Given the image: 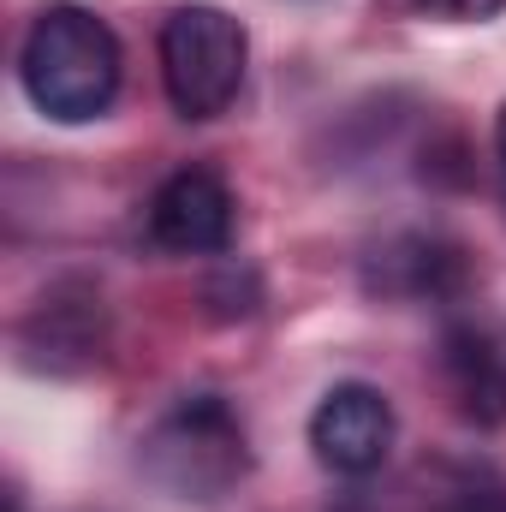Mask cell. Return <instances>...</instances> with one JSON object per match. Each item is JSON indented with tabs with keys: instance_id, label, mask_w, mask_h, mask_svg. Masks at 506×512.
<instances>
[{
	"instance_id": "52a82bcc",
	"label": "cell",
	"mask_w": 506,
	"mask_h": 512,
	"mask_svg": "<svg viewBox=\"0 0 506 512\" xmlns=\"http://www.w3.org/2000/svg\"><path fill=\"white\" fill-rule=\"evenodd\" d=\"M447 376H453V393H459L465 417L506 423V352H495L489 334L453 328L447 334Z\"/></svg>"
},
{
	"instance_id": "277c9868",
	"label": "cell",
	"mask_w": 506,
	"mask_h": 512,
	"mask_svg": "<svg viewBox=\"0 0 506 512\" xmlns=\"http://www.w3.org/2000/svg\"><path fill=\"white\" fill-rule=\"evenodd\" d=\"M393 405L370 382H340L322 393V405L310 411V447L334 477H370L393 453Z\"/></svg>"
},
{
	"instance_id": "30bf717a",
	"label": "cell",
	"mask_w": 506,
	"mask_h": 512,
	"mask_svg": "<svg viewBox=\"0 0 506 512\" xmlns=\"http://www.w3.org/2000/svg\"><path fill=\"white\" fill-rule=\"evenodd\" d=\"M495 161H501V191H506V108H501V120H495Z\"/></svg>"
},
{
	"instance_id": "5b68a950",
	"label": "cell",
	"mask_w": 506,
	"mask_h": 512,
	"mask_svg": "<svg viewBox=\"0 0 506 512\" xmlns=\"http://www.w3.org/2000/svg\"><path fill=\"white\" fill-rule=\"evenodd\" d=\"M149 239L179 256L227 251V239H233V191L221 185V173H209V167L173 173L149 203Z\"/></svg>"
},
{
	"instance_id": "6da1fadb",
	"label": "cell",
	"mask_w": 506,
	"mask_h": 512,
	"mask_svg": "<svg viewBox=\"0 0 506 512\" xmlns=\"http://www.w3.org/2000/svg\"><path fill=\"white\" fill-rule=\"evenodd\" d=\"M18 78L48 120L84 126L120 96V42L84 6H42L18 54Z\"/></svg>"
},
{
	"instance_id": "3957f363",
	"label": "cell",
	"mask_w": 506,
	"mask_h": 512,
	"mask_svg": "<svg viewBox=\"0 0 506 512\" xmlns=\"http://www.w3.org/2000/svg\"><path fill=\"white\" fill-rule=\"evenodd\" d=\"M245 24L221 6H179L161 24V84L185 120H215L245 84Z\"/></svg>"
},
{
	"instance_id": "ba28073f",
	"label": "cell",
	"mask_w": 506,
	"mask_h": 512,
	"mask_svg": "<svg viewBox=\"0 0 506 512\" xmlns=\"http://www.w3.org/2000/svg\"><path fill=\"white\" fill-rule=\"evenodd\" d=\"M417 12H435V18H459V24H477V18H495L506 0H411Z\"/></svg>"
},
{
	"instance_id": "7a4b0ae2",
	"label": "cell",
	"mask_w": 506,
	"mask_h": 512,
	"mask_svg": "<svg viewBox=\"0 0 506 512\" xmlns=\"http://www.w3.org/2000/svg\"><path fill=\"white\" fill-rule=\"evenodd\" d=\"M143 471L173 501H221L251 471V447H245L239 411L227 399H215V393L179 399L143 435Z\"/></svg>"
},
{
	"instance_id": "9c48e42d",
	"label": "cell",
	"mask_w": 506,
	"mask_h": 512,
	"mask_svg": "<svg viewBox=\"0 0 506 512\" xmlns=\"http://www.w3.org/2000/svg\"><path fill=\"white\" fill-rule=\"evenodd\" d=\"M447 512H506V489H459Z\"/></svg>"
},
{
	"instance_id": "8992f818",
	"label": "cell",
	"mask_w": 506,
	"mask_h": 512,
	"mask_svg": "<svg viewBox=\"0 0 506 512\" xmlns=\"http://www.w3.org/2000/svg\"><path fill=\"white\" fill-rule=\"evenodd\" d=\"M459 280H465L459 251L441 245V239H423V233L393 239V245L376 251V262H370V286L387 292V298H441V292H453Z\"/></svg>"
}]
</instances>
